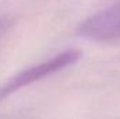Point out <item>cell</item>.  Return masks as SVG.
<instances>
[{"label": "cell", "instance_id": "cell-1", "mask_svg": "<svg viewBox=\"0 0 120 119\" xmlns=\"http://www.w3.org/2000/svg\"><path fill=\"white\" fill-rule=\"evenodd\" d=\"M81 58V51L78 49H67L64 52H60L59 55L50 58V59L41 62L35 66H31L28 69L20 71L13 79H10L1 88H0V101L11 95L13 92L24 88L30 84L39 81L41 79H45L50 74H55L60 70L74 64Z\"/></svg>", "mask_w": 120, "mask_h": 119}, {"label": "cell", "instance_id": "cell-2", "mask_svg": "<svg viewBox=\"0 0 120 119\" xmlns=\"http://www.w3.org/2000/svg\"><path fill=\"white\" fill-rule=\"evenodd\" d=\"M78 35L95 42H110L120 38V1L88 17L78 27Z\"/></svg>", "mask_w": 120, "mask_h": 119}]
</instances>
